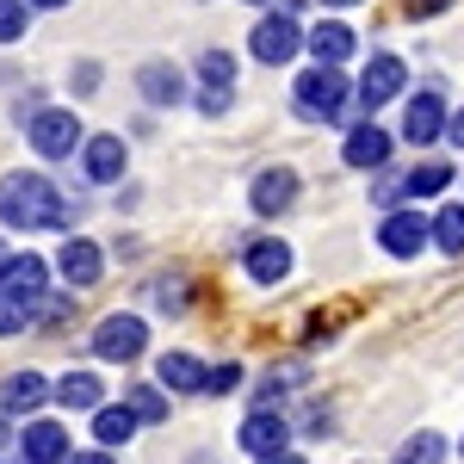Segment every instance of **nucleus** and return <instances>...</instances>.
<instances>
[{"instance_id":"f257e3e1","label":"nucleus","mask_w":464,"mask_h":464,"mask_svg":"<svg viewBox=\"0 0 464 464\" xmlns=\"http://www.w3.org/2000/svg\"><path fill=\"white\" fill-rule=\"evenodd\" d=\"M0 223L6 229H69V198L44 174H6L0 179Z\"/></svg>"},{"instance_id":"f03ea898","label":"nucleus","mask_w":464,"mask_h":464,"mask_svg":"<svg viewBox=\"0 0 464 464\" xmlns=\"http://www.w3.org/2000/svg\"><path fill=\"white\" fill-rule=\"evenodd\" d=\"M291 106H297L304 124H334V118H347V111L359 106V93L347 87V74H341V69H322V63H316V69L297 74Z\"/></svg>"},{"instance_id":"7ed1b4c3","label":"nucleus","mask_w":464,"mask_h":464,"mask_svg":"<svg viewBox=\"0 0 464 464\" xmlns=\"http://www.w3.org/2000/svg\"><path fill=\"white\" fill-rule=\"evenodd\" d=\"M81 143H87V130H81V118H74L69 106H44L32 118V149L44 161H63V155H74Z\"/></svg>"},{"instance_id":"20e7f679","label":"nucleus","mask_w":464,"mask_h":464,"mask_svg":"<svg viewBox=\"0 0 464 464\" xmlns=\"http://www.w3.org/2000/svg\"><path fill=\"white\" fill-rule=\"evenodd\" d=\"M143 347H149V322L143 316H106L100 328H93V353L106 359V365H130V359H143Z\"/></svg>"},{"instance_id":"39448f33","label":"nucleus","mask_w":464,"mask_h":464,"mask_svg":"<svg viewBox=\"0 0 464 464\" xmlns=\"http://www.w3.org/2000/svg\"><path fill=\"white\" fill-rule=\"evenodd\" d=\"M44 279H50V266L37 260V254H6V266H0V297H13V304H25V310H44Z\"/></svg>"},{"instance_id":"423d86ee","label":"nucleus","mask_w":464,"mask_h":464,"mask_svg":"<svg viewBox=\"0 0 464 464\" xmlns=\"http://www.w3.org/2000/svg\"><path fill=\"white\" fill-rule=\"evenodd\" d=\"M428 242H433V217L421 211H384V223H378V248L396 254V260H415Z\"/></svg>"},{"instance_id":"0eeeda50","label":"nucleus","mask_w":464,"mask_h":464,"mask_svg":"<svg viewBox=\"0 0 464 464\" xmlns=\"http://www.w3.org/2000/svg\"><path fill=\"white\" fill-rule=\"evenodd\" d=\"M248 50L266 63V69H279V63H291V56L304 50V32H297V19H291V13H266V19L254 25Z\"/></svg>"},{"instance_id":"6e6552de","label":"nucleus","mask_w":464,"mask_h":464,"mask_svg":"<svg viewBox=\"0 0 464 464\" xmlns=\"http://www.w3.org/2000/svg\"><path fill=\"white\" fill-rule=\"evenodd\" d=\"M446 124H452V111H446V100L440 93H415L409 106H402V143H415V149H428L446 137Z\"/></svg>"},{"instance_id":"1a4fd4ad","label":"nucleus","mask_w":464,"mask_h":464,"mask_svg":"<svg viewBox=\"0 0 464 464\" xmlns=\"http://www.w3.org/2000/svg\"><path fill=\"white\" fill-rule=\"evenodd\" d=\"M236 446L248 452V459H266V452H285L291 446V421L279 409H254L248 421L236 428Z\"/></svg>"},{"instance_id":"9d476101","label":"nucleus","mask_w":464,"mask_h":464,"mask_svg":"<svg viewBox=\"0 0 464 464\" xmlns=\"http://www.w3.org/2000/svg\"><path fill=\"white\" fill-rule=\"evenodd\" d=\"M341 161L359 168V174H378L391 161V130H378L372 118H359L353 130H347V143H341Z\"/></svg>"},{"instance_id":"9b49d317","label":"nucleus","mask_w":464,"mask_h":464,"mask_svg":"<svg viewBox=\"0 0 464 464\" xmlns=\"http://www.w3.org/2000/svg\"><path fill=\"white\" fill-rule=\"evenodd\" d=\"M402 81H409V69H402L396 56H372V63H365V74H359V111L391 106L396 93H402Z\"/></svg>"},{"instance_id":"f8f14e48","label":"nucleus","mask_w":464,"mask_h":464,"mask_svg":"<svg viewBox=\"0 0 464 464\" xmlns=\"http://www.w3.org/2000/svg\"><path fill=\"white\" fill-rule=\"evenodd\" d=\"M56 273H63L74 291H87V285H100L106 254H100V242H87V236H69V242H63V254H56Z\"/></svg>"},{"instance_id":"ddd939ff","label":"nucleus","mask_w":464,"mask_h":464,"mask_svg":"<svg viewBox=\"0 0 464 464\" xmlns=\"http://www.w3.org/2000/svg\"><path fill=\"white\" fill-rule=\"evenodd\" d=\"M19 464H69V433H63V421H25V433H19Z\"/></svg>"},{"instance_id":"4468645a","label":"nucleus","mask_w":464,"mask_h":464,"mask_svg":"<svg viewBox=\"0 0 464 464\" xmlns=\"http://www.w3.org/2000/svg\"><path fill=\"white\" fill-rule=\"evenodd\" d=\"M81 168H87V179L111 186V179H124V168H130V149H124V137H87L81 143Z\"/></svg>"},{"instance_id":"2eb2a0df","label":"nucleus","mask_w":464,"mask_h":464,"mask_svg":"<svg viewBox=\"0 0 464 464\" xmlns=\"http://www.w3.org/2000/svg\"><path fill=\"white\" fill-rule=\"evenodd\" d=\"M291 198H297V174H291V168H266V174H254V186H248L254 217H279V211H291Z\"/></svg>"},{"instance_id":"dca6fc26","label":"nucleus","mask_w":464,"mask_h":464,"mask_svg":"<svg viewBox=\"0 0 464 464\" xmlns=\"http://www.w3.org/2000/svg\"><path fill=\"white\" fill-rule=\"evenodd\" d=\"M304 50L316 56L322 69H341V63H347V56L359 50V37L347 32L341 19H316V25H310V37H304Z\"/></svg>"},{"instance_id":"f3484780","label":"nucleus","mask_w":464,"mask_h":464,"mask_svg":"<svg viewBox=\"0 0 464 464\" xmlns=\"http://www.w3.org/2000/svg\"><path fill=\"white\" fill-rule=\"evenodd\" d=\"M56 396V384H44V372H13L0 384V415H37Z\"/></svg>"},{"instance_id":"a211bd4d","label":"nucleus","mask_w":464,"mask_h":464,"mask_svg":"<svg viewBox=\"0 0 464 464\" xmlns=\"http://www.w3.org/2000/svg\"><path fill=\"white\" fill-rule=\"evenodd\" d=\"M248 279L254 285H279L291 273V242H279V236H260V242H248Z\"/></svg>"},{"instance_id":"6ab92c4d","label":"nucleus","mask_w":464,"mask_h":464,"mask_svg":"<svg viewBox=\"0 0 464 464\" xmlns=\"http://www.w3.org/2000/svg\"><path fill=\"white\" fill-rule=\"evenodd\" d=\"M155 378H161V391H174V396H205V378H211V365H198L192 353H161Z\"/></svg>"},{"instance_id":"aec40b11","label":"nucleus","mask_w":464,"mask_h":464,"mask_svg":"<svg viewBox=\"0 0 464 464\" xmlns=\"http://www.w3.org/2000/svg\"><path fill=\"white\" fill-rule=\"evenodd\" d=\"M137 93H143L149 106H179L186 100V74L174 63H143L137 69Z\"/></svg>"},{"instance_id":"412c9836","label":"nucleus","mask_w":464,"mask_h":464,"mask_svg":"<svg viewBox=\"0 0 464 464\" xmlns=\"http://www.w3.org/2000/svg\"><path fill=\"white\" fill-rule=\"evenodd\" d=\"M143 428V421H137V409H130V402H106V409H93V440H100V446H130V433Z\"/></svg>"},{"instance_id":"4be33fe9","label":"nucleus","mask_w":464,"mask_h":464,"mask_svg":"<svg viewBox=\"0 0 464 464\" xmlns=\"http://www.w3.org/2000/svg\"><path fill=\"white\" fill-rule=\"evenodd\" d=\"M100 396H106V384H100L93 372H69V378L56 384V402H63V409H81V415H93V409H106Z\"/></svg>"},{"instance_id":"5701e85b","label":"nucleus","mask_w":464,"mask_h":464,"mask_svg":"<svg viewBox=\"0 0 464 464\" xmlns=\"http://www.w3.org/2000/svg\"><path fill=\"white\" fill-rule=\"evenodd\" d=\"M446 186H452V168H446V161H421V168L402 174V192H409V198H433V192H446Z\"/></svg>"},{"instance_id":"b1692460","label":"nucleus","mask_w":464,"mask_h":464,"mask_svg":"<svg viewBox=\"0 0 464 464\" xmlns=\"http://www.w3.org/2000/svg\"><path fill=\"white\" fill-rule=\"evenodd\" d=\"M433 248L464 254V205H440V211H433Z\"/></svg>"},{"instance_id":"393cba45","label":"nucleus","mask_w":464,"mask_h":464,"mask_svg":"<svg viewBox=\"0 0 464 464\" xmlns=\"http://www.w3.org/2000/svg\"><path fill=\"white\" fill-rule=\"evenodd\" d=\"M440 459H446V440H440L433 428L409 433V440H402V452H396V464H440Z\"/></svg>"},{"instance_id":"a878e982","label":"nucleus","mask_w":464,"mask_h":464,"mask_svg":"<svg viewBox=\"0 0 464 464\" xmlns=\"http://www.w3.org/2000/svg\"><path fill=\"white\" fill-rule=\"evenodd\" d=\"M198 74H205V87H236V56L229 50H205L198 56Z\"/></svg>"},{"instance_id":"bb28decb","label":"nucleus","mask_w":464,"mask_h":464,"mask_svg":"<svg viewBox=\"0 0 464 464\" xmlns=\"http://www.w3.org/2000/svg\"><path fill=\"white\" fill-rule=\"evenodd\" d=\"M124 402L137 409V421H168V396L155 391V384H137V391H124Z\"/></svg>"},{"instance_id":"cd10ccee","label":"nucleus","mask_w":464,"mask_h":464,"mask_svg":"<svg viewBox=\"0 0 464 464\" xmlns=\"http://www.w3.org/2000/svg\"><path fill=\"white\" fill-rule=\"evenodd\" d=\"M32 25V13H25V0H0V44H13V37H25Z\"/></svg>"},{"instance_id":"c85d7f7f","label":"nucleus","mask_w":464,"mask_h":464,"mask_svg":"<svg viewBox=\"0 0 464 464\" xmlns=\"http://www.w3.org/2000/svg\"><path fill=\"white\" fill-rule=\"evenodd\" d=\"M236 384H242V365L223 359V365H211V378H205V396H229Z\"/></svg>"},{"instance_id":"c756f323","label":"nucleus","mask_w":464,"mask_h":464,"mask_svg":"<svg viewBox=\"0 0 464 464\" xmlns=\"http://www.w3.org/2000/svg\"><path fill=\"white\" fill-rule=\"evenodd\" d=\"M229 100H236V87H205V93H198V111H205V118H223Z\"/></svg>"},{"instance_id":"7c9ffc66","label":"nucleus","mask_w":464,"mask_h":464,"mask_svg":"<svg viewBox=\"0 0 464 464\" xmlns=\"http://www.w3.org/2000/svg\"><path fill=\"white\" fill-rule=\"evenodd\" d=\"M25 322H32V310H25V304H13V297H0V334H19Z\"/></svg>"},{"instance_id":"2f4dec72","label":"nucleus","mask_w":464,"mask_h":464,"mask_svg":"<svg viewBox=\"0 0 464 464\" xmlns=\"http://www.w3.org/2000/svg\"><path fill=\"white\" fill-rule=\"evenodd\" d=\"M452 0H409V19H433V13H446Z\"/></svg>"},{"instance_id":"473e14b6","label":"nucleus","mask_w":464,"mask_h":464,"mask_svg":"<svg viewBox=\"0 0 464 464\" xmlns=\"http://www.w3.org/2000/svg\"><path fill=\"white\" fill-rule=\"evenodd\" d=\"M74 87H81V93H93V87H100V69H93V63H81V69H74Z\"/></svg>"},{"instance_id":"72a5a7b5","label":"nucleus","mask_w":464,"mask_h":464,"mask_svg":"<svg viewBox=\"0 0 464 464\" xmlns=\"http://www.w3.org/2000/svg\"><path fill=\"white\" fill-rule=\"evenodd\" d=\"M446 137H452V149H464V106L452 111V124H446Z\"/></svg>"},{"instance_id":"f704fd0d","label":"nucleus","mask_w":464,"mask_h":464,"mask_svg":"<svg viewBox=\"0 0 464 464\" xmlns=\"http://www.w3.org/2000/svg\"><path fill=\"white\" fill-rule=\"evenodd\" d=\"M69 464H111V452L100 446V452H69Z\"/></svg>"},{"instance_id":"c9c22d12","label":"nucleus","mask_w":464,"mask_h":464,"mask_svg":"<svg viewBox=\"0 0 464 464\" xmlns=\"http://www.w3.org/2000/svg\"><path fill=\"white\" fill-rule=\"evenodd\" d=\"M254 464H304V452H291V446H285V452H266V459H254Z\"/></svg>"},{"instance_id":"e433bc0d","label":"nucleus","mask_w":464,"mask_h":464,"mask_svg":"<svg viewBox=\"0 0 464 464\" xmlns=\"http://www.w3.org/2000/svg\"><path fill=\"white\" fill-rule=\"evenodd\" d=\"M6 421H13V415H0V446H19V440H13V428H6Z\"/></svg>"},{"instance_id":"4c0bfd02","label":"nucleus","mask_w":464,"mask_h":464,"mask_svg":"<svg viewBox=\"0 0 464 464\" xmlns=\"http://www.w3.org/2000/svg\"><path fill=\"white\" fill-rule=\"evenodd\" d=\"M32 6H69V0H32Z\"/></svg>"},{"instance_id":"58836bf2","label":"nucleus","mask_w":464,"mask_h":464,"mask_svg":"<svg viewBox=\"0 0 464 464\" xmlns=\"http://www.w3.org/2000/svg\"><path fill=\"white\" fill-rule=\"evenodd\" d=\"M322 6H359V0H322Z\"/></svg>"},{"instance_id":"ea45409f","label":"nucleus","mask_w":464,"mask_h":464,"mask_svg":"<svg viewBox=\"0 0 464 464\" xmlns=\"http://www.w3.org/2000/svg\"><path fill=\"white\" fill-rule=\"evenodd\" d=\"M459 459H464V440H459Z\"/></svg>"},{"instance_id":"a19ab883","label":"nucleus","mask_w":464,"mask_h":464,"mask_svg":"<svg viewBox=\"0 0 464 464\" xmlns=\"http://www.w3.org/2000/svg\"><path fill=\"white\" fill-rule=\"evenodd\" d=\"M254 6H260V0H254Z\"/></svg>"}]
</instances>
